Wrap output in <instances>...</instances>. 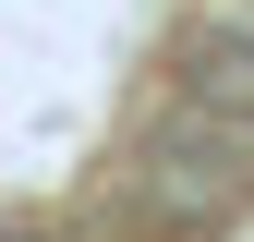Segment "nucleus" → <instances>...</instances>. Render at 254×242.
I'll return each mask as SVG.
<instances>
[{
  "instance_id": "nucleus-2",
  "label": "nucleus",
  "mask_w": 254,
  "mask_h": 242,
  "mask_svg": "<svg viewBox=\"0 0 254 242\" xmlns=\"http://www.w3.org/2000/svg\"><path fill=\"white\" fill-rule=\"evenodd\" d=\"M12 242H73V230H12Z\"/></svg>"
},
{
  "instance_id": "nucleus-1",
  "label": "nucleus",
  "mask_w": 254,
  "mask_h": 242,
  "mask_svg": "<svg viewBox=\"0 0 254 242\" xmlns=\"http://www.w3.org/2000/svg\"><path fill=\"white\" fill-rule=\"evenodd\" d=\"M157 85H170L182 109H230V121H254V12H242V0L182 12L170 49H157Z\"/></svg>"
}]
</instances>
